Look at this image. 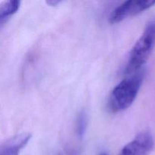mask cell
Listing matches in <instances>:
<instances>
[{"instance_id": "6da1fadb", "label": "cell", "mask_w": 155, "mask_h": 155, "mask_svg": "<svg viewBox=\"0 0 155 155\" xmlns=\"http://www.w3.org/2000/svg\"><path fill=\"white\" fill-rule=\"evenodd\" d=\"M144 74L140 71L120 82L109 96L107 106L110 111L119 113L129 108L139 94Z\"/></svg>"}, {"instance_id": "7a4b0ae2", "label": "cell", "mask_w": 155, "mask_h": 155, "mask_svg": "<svg viewBox=\"0 0 155 155\" xmlns=\"http://www.w3.org/2000/svg\"><path fill=\"white\" fill-rule=\"evenodd\" d=\"M155 47V18L145 25L142 35L133 45L125 67L126 74H133L140 71L147 62Z\"/></svg>"}, {"instance_id": "3957f363", "label": "cell", "mask_w": 155, "mask_h": 155, "mask_svg": "<svg viewBox=\"0 0 155 155\" xmlns=\"http://www.w3.org/2000/svg\"><path fill=\"white\" fill-rule=\"evenodd\" d=\"M155 5V0H130L126 1L112 12L109 18L111 24L120 22L130 17L139 15Z\"/></svg>"}, {"instance_id": "277c9868", "label": "cell", "mask_w": 155, "mask_h": 155, "mask_svg": "<svg viewBox=\"0 0 155 155\" xmlns=\"http://www.w3.org/2000/svg\"><path fill=\"white\" fill-rule=\"evenodd\" d=\"M154 147V138L148 131L139 133L125 145L119 155H149Z\"/></svg>"}, {"instance_id": "5b68a950", "label": "cell", "mask_w": 155, "mask_h": 155, "mask_svg": "<svg viewBox=\"0 0 155 155\" xmlns=\"http://www.w3.org/2000/svg\"><path fill=\"white\" fill-rule=\"evenodd\" d=\"M31 134L24 133L6 140L0 148V155H19L31 139Z\"/></svg>"}, {"instance_id": "8992f818", "label": "cell", "mask_w": 155, "mask_h": 155, "mask_svg": "<svg viewBox=\"0 0 155 155\" xmlns=\"http://www.w3.org/2000/svg\"><path fill=\"white\" fill-rule=\"evenodd\" d=\"M21 5V2L18 0H8L2 2L0 4V22L2 24L3 22L16 13Z\"/></svg>"}, {"instance_id": "52a82bcc", "label": "cell", "mask_w": 155, "mask_h": 155, "mask_svg": "<svg viewBox=\"0 0 155 155\" xmlns=\"http://www.w3.org/2000/svg\"><path fill=\"white\" fill-rule=\"evenodd\" d=\"M88 125V116L87 114L85 111L80 112L78 115L76 123V129H77V133L79 137L82 138L84 136L86 133V128Z\"/></svg>"}, {"instance_id": "ba28073f", "label": "cell", "mask_w": 155, "mask_h": 155, "mask_svg": "<svg viewBox=\"0 0 155 155\" xmlns=\"http://www.w3.org/2000/svg\"><path fill=\"white\" fill-rule=\"evenodd\" d=\"M47 3H48V5L53 4V5H57V4L60 3V2H47Z\"/></svg>"}, {"instance_id": "9c48e42d", "label": "cell", "mask_w": 155, "mask_h": 155, "mask_svg": "<svg viewBox=\"0 0 155 155\" xmlns=\"http://www.w3.org/2000/svg\"><path fill=\"white\" fill-rule=\"evenodd\" d=\"M100 155H107V154H104H104H100Z\"/></svg>"}]
</instances>
